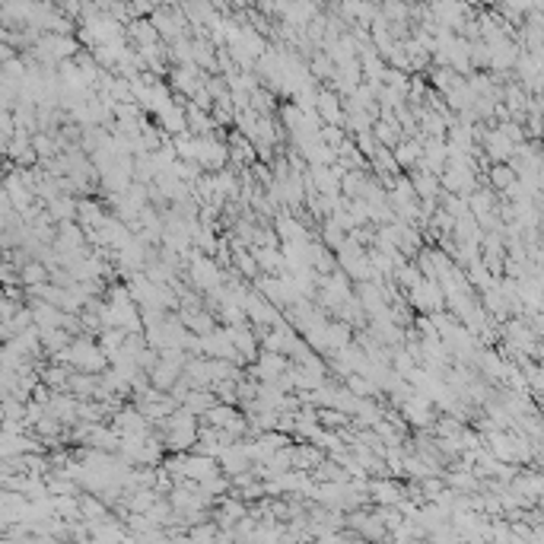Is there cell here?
Wrapping results in <instances>:
<instances>
[{"instance_id":"1","label":"cell","mask_w":544,"mask_h":544,"mask_svg":"<svg viewBox=\"0 0 544 544\" xmlns=\"http://www.w3.org/2000/svg\"><path fill=\"white\" fill-rule=\"evenodd\" d=\"M376 497H379V503H395V500H398V487H388V484H376Z\"/></svg>"},{"instance_id":"3","label":"cell","mask_w":544,"mask_h":544,"mask_svg":"<svg viewBox=\"0 0 544 544\" xmlns=\"http://www.w3.org/2000/svg\"><path fill=\"white\" fill-rule=\"evenodd\" d=\"M494 181L497 185H513V172L509 169H494Z\"/></svg>"},{"instance_id":"2","label":"cell","mask_w":544,"mask_h":544,"mask_svg":"<svg viewBox=\"0 0 544 544\" xmlns=\"http://www.w3.org/2000/svg\"><path fill=\"white\" fill-rule=\"evenodd\" d=\"M417 153H420V146H417V143H408V146H401V150H398V162H411L414 156H417Z\"/></svg>"}]
</instances>
